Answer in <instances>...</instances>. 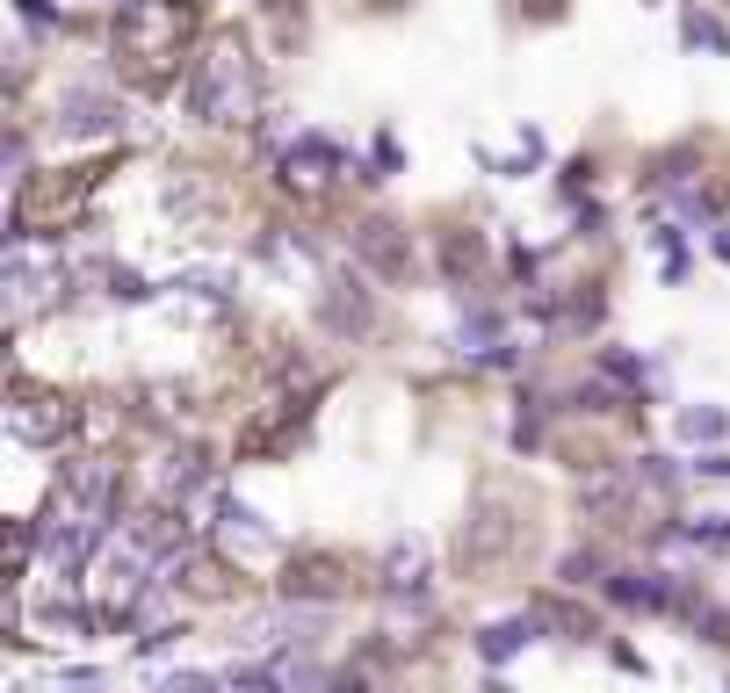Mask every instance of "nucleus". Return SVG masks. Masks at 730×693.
<instances>
[{
    "label": "nucleus",
    "instance_id": "1",
    "mask_svg": "<svg viewBox=\"0 0 730 693\" xmlns=\"http://www.w3.org/2000/svg\"><path fill=\"white\" fill-rule=\"evenodd\" d=\"M181 102H189V116H203V123L246 116L254 87H246V52L239 44H210V52L189 66V80H181Z\"/></svg>",
    "mask_w": 730,
    "mask_h": 693
},
{
    "label": "nucleus",
    "instance_id": "2",
    "mask_svg": "<svg viewBox=\"0 0 730 693\" xmlns=\"http://www.w3.org/2000/svg\"><path fill=\"white\" fill-rule=\"evenodd\" d=\"M181 30H189V15H181L175 0H145V8H131V15H123V30H116V36H123V52L159 58Z\"/></svg>",
    "mask_w": 730,
    "mask_h": 693
},
{
    "label": "nucleus",
    "instance_id": "3",
    "mask_svg": "<svg viewBox=\"0 0 730 693\" xmlns=\"http://www.w3.org/2000/svg\"><path fill=\"white\" fill-rule=\"evenodd\" d=\"M333 167H340V145L318 138V130H304V138L282 152V181H290V189H326Z\"/></svg>",
    "mask_w": 730,
    "mask_h": 693
},
{
    "label": "nucleus",
    "instance_id": "4",
    "mask_svg": "<svg viewBox=\"0 0 730 693\" xmlns=\"http://www.w3.org/2000/svg\"><path fill=\"white\" fill-rule=\"evenodd\" d=\"M355 253H362L369 268H377V275H383V282H398L405 268H413V253H405L398 225H383V217H377V225H362V231H355Z\"/></svg>",
    "mask_w": 730,
    "mask_h": 693
},
{
    "label": "nucleus",
    "instance_id": "5",
    "mask_svg": "<svg viewBox=\"0 0 730 693\" xmlns=\"http://www.w3.org/2000/svg\"><path fill=\"white\" fill-rule=\"evenodd\" d=\"M58 123H66L72 138H102V130H116V109H109L94 87H80V94H66V102H58Z\"/></svg>",
    "mask_w": 730,
    "mask_h": 693
},
{
    "label": "nucleus",
    "instance_id": "6",
    "mask_svg": "<svg viewBox=\"0 0 730 693\" xmlns=\"http://www.w3.org/2000/svg\"><path fill=\"white\" fill-rule=\"evenodd\" d=\"M8 427H15L22 441H52V433L66 427V405L58 398H15L8 405Z\"/></svg>",
    "mask_w": 730,
    "mask_h": 693
},
{
    "label": "nucleus",
    "instance_id": "7",
    "mask_svg": "<svg viewBox=\"0 0 730 693\" xmlns=\"http://www.w3.org/2000/svg\"><path fill=\"white\" fill-rule=\"evenodd\" d=\"M608 592L622 606H665V600H673V578H665V571H637V578H615Z\"/></svg>",
    "mask_w": 730,
    "mask_h": 693
},
{
    "label": "nucleus",
    "instance_id": "8",
    "mask_svg": "<svg viewBox=\"0 0 730 693\" xmlns=\"http://www.w3.org/2000/svg\"><path fill=\"white\" fill-rule=\"evenodd\" d=\"M528 636H536V614H514V622H499V628L485 636V658H514Z\"/></svg>",
    "mask_w": 730,
    "mask_h": 693
},
{
    "label": "nucleus",
    "instance_id": "9",
    "mask_svg": "<svg viewBox=\"0 0 730 693\" xmlns=\"http://www.w3.org/2000/svg\"><path fill=\"white\" fill-rule=\"evenodd\" d=\"M687 44H695V52H730V36H723L716 15H687Z\"/></svg>",
    "mask_w": 730,
    "mask_h": 693
},
{
    "label": "nucleus",
    "instance_id": "10",
    "mask_svg": "<svg viewBox=\"0 0 730 693\" xmlns=\"http://www.w3.org/2000/svg\"><path fill=\"white\" fill-rule=\"evenodd\" d=\"M586 505H600V513H622V505H629V485H622V477H600V485H586Z\"/></svg>",
    "mask_w": 730,
    "mask_h": 693
},
{
    "label": "nucleus",
    "instance_id": "11",
    "mask_svg": "<svg viewBox=\"0 0 730 693\" xmlns=\"http://www.w3.org/2000/svg\"><path fill=\"white\" fill-rule=\"evenodd\" d=\"M600 368H608L615 383H643V362H637V354H600Z\"/></svg>",
    "mask_w": 730,
    "mask_h": 693
},
{
    "label": "nucleus",
    "instance_id": "12",
    "mask_svg": "<svg viewBox=\"0 0 730 693\" xmlns=\"http://www.w3.org/2000/svg\"><path fill=\"white\" fill-rule=\"evenodd\" d=\"M586 578H600V556H564V586H586Z\"/></svg>",
    "mask_w": 730,
    "mask_h": 693
},
{
    "label": "nucleus",
    "instance_id": "13",
    "mask_svg": "<svg viewBox=\"0 0 730 693\" xmlns=\"http://www.w3.org/2000/svg\"><path fill=\"white\" fill-rule=\"evenodd\" d=\"M680 427H687V441H701V433H723V412H687Z\"/></svg>",
    "mask_w": 730,
    "mask_h": 693
},
{
    "label": "nucleus",
    "instance_id": "14",
    "mask_svg": "<svg viewBox=\"0 0 730 693\" xmlns=\"http://www.w3.org/2000/svg\"><path fill=\"white\" fill-rule=\"evenodd\" d=\"M159 693H210L203 672H175V679H159Z\"/></svg>",
    "mask_w": 730,
    "mask_h": 693
}]
</instances>
